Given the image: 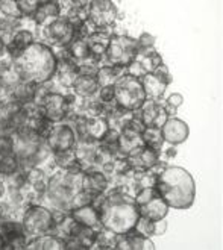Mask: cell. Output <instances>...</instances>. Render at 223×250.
<instances>
[{"label":"cell","mask_w":223,"mask_h":250,"mask_svg":"<svg viewBox=\"0 0 223 250\" xmlns=\"http://www.w3.org/2000/svg\"><path fill=\"white\" fill-rule=\"evenodd\" d=\"M0 249H3V240H2V235H0Z\"/></svg>","instance_id":"cell-46"},{"label":"cell","mask_w":223,"mask_h":250,"mask_svg":"<svg viewBox=\"0 0 223 250\" xmlns=\"http://www.w3.org/2000/svg\"><path fill=\"white\" fill-rule=\"evenodd\" d=\"M105 202L99 208L100 225L117 235H125L135 228L140 217L134 197L122 193L118 187H110Z\"/></svg>","instance_id":"cell-2"},{"label":"cell","mask_w":223,"mask_h":250,"mask_svg":"<svg viewBox=\"0 0 223 250\" xmlns=\"http://www.w3.org/2000/svg\"><path fill=\"white\" fill-rule=\"evenodd\" d=\"M37 105L41 106L44 117H46L50 123L64 122L70 112V104H68L67 94L59 93V91H49Z\"/></svg>","instance_id":"cell-11"},{"label":"cell","mask_w":223,"mask_h":250,"mask_svg":"<svg viewBox=\"0 0 223 250\" xmlns=\"http://www.w3.org/2000/svg\"><path fill=\"white\" fill-rule=\"evenodd\" d=\"M96 96L102 104H112V102H115L114 85L112 86H99V91Z\"/></svg>","instance_id":"cell-38"},{"label":"cell","mask_w":223,"mask_h":250,"mask_svg":"<svg viewBox=\"0 0 223 250\" xmlns=\"http://www.w3.org/2000/svg\"><path fill=\"white\" fill-rule=\"evenodd\" d=\"M111 35H112L111 29L110 31H105V29H96V31H93L90 34V37L87 38V46H88V50H90V55L96 61H99V65H100V61L107 55V49L110 46Z\"/></svg>","instance_id":"cell-15"},{"label":"cell","mask_w":223,"mask_h":250,"mask_svg":"<svg viewBox=\"0 0 223 250\" xmlns=\"http://www.w3.org/2000/svg\"><path fill=\"white\" fill-rule=\"evenodd\" d=\"M134 230L144 235V237H152L154 235V222L152 220H149L146 217H138L137 223H135V228H134Z\"/></svg>","instance_id":"cell-37"},{"label":"cell","mask_w":223,"mask_h":250,"mask_svg":"<svg viewBox=\"0 0 223 250\" xmlns=\"http://www.w3.org/2000/svg\"><path fill=\"white\" fill-rule=\"evenodd\" d=\"M114 91L117 106L126 111H138L146 102V93L143 90L141 81L128 73L118 78V81L114 83Z\"/></svg>","instance_id":"cell-5"},{"label":"cell","mask_w":223,"mask_h":250,"mask_svg":"<svg viewBox=\"0 0 223 250\" xmlns=\"http://www.w3.org/2000/svg\"><path fill=\"white\" fill-rule=\"evenodd\" d=\"M176 153H178L176 146H170L169 149L166 150V156H167V158H170V159H172V158H175V156H176Z\"/></svg>","instance_id":"cell-44"},{"label":"cell","mask_w":223,"mask_h":250,"mask_svg":"<svg viewBox=\"0 0 223 250\" xmlns=\"http://www.w3.org/2000/svg\"><path fill=\"white\" fill-rule=\"evenodd\" d=\"M67 49H68L71 60L76 64L91 58L90 50H88V46H87V40H74L71 41L70 46H67Z\"/></svg>","instance_id":"cell-28"},{"label":"cell","mask_w":223,"mask_h":250,"mask_svg":"<svg viewBox=\"0 0 223 250\" xmlns=\"http://www.w3.org/2000/svg\"><path fill=\"white\" fill-rule=\"evenodd\" d=\"M125 73L126 71L123 68L112 67V65H100L96 81H97L99 86H112L118 81V78L123 76Z\"/></svg>","instance_id":"cell-25"},{"label":"cell","mask_w":223,"mask_h":250,"mask_svg":"<svg viewBox=\"0 0 223 250\" xmlns=\"http://www.w3.org/2000/svg\"><path fill=\"white\" fill-rule=\"evenodd\" d=\"M0 9H2V12L9 19H14V20L23 19L22 12L19 9V5H17V0H0Z\"/></svg>","instance_id":"cell-32"},{"label":"cell","mask_w":223,"mask_h":250,"mask_svg":"<svg viewBox=\"0 0 223 250\" xmlns=\"http://www.w3.org/2000/svg\"><path fill=\"white\" fill-rule=\"evenodd\" d=\"M137 40V46H138V52L140 50H144V49H152L155 47V41L156 38L152 35V34H149V32H143Z\"/></svg>","instance_id":"cell-40"},{"label":"cell","mask_w":223,"mask_h":250,"mask_svg":"<svg viewBox=\"0 0 223 250\" xmlns=\"http://www.w3.org/2000/svg\"><path fill=\"white\" fill-rule=\"evenodd\" d=\"M5 182H6V187H8V188H12V189H23V188L27 185L26 171H23V170L19 168L14 174L8 176V178H5Z\"/></svg>","instance_id":"cell-33"},{"label":"cell","mask_w":223,"mask_h":250,"mask_svg":"<svg viewBox=\"0 0 223 250\" xmlns=\"http://www.w3.org/2000/svg\"><path fill=\"white\" fill-rule=\"evenodd\" d=\"M118 137H120V130L118 129H114V127H110L107 130V134L103 135V138L99 141L100 144L103 146H108V147H117V143H118Z\"/></svg>","instance_id":"cell-39"},{"label":"cell","mask_w":223,"mask_h":250,"mask_svg":"<svg viewBox=\"0 0 223 250\" xmlns=\"http://www.w3.org/2000/svg\"><path fill=\"white\" fill-rule=\"evenodd\" d=\"M118 152L123 158H126L129 153H132L134 150L143 147V140H141V132H137L131 127H122L120 130V137H118Z\"/></svg>","instance_id":"cell-17"},{"label":"cell","mask_w":223,"mask_h":250,"mask_svg":"<svg viewBox=\"0 0 223 250\" xmlns=\"http://www.w3.org/2000/svg\"><path fill=\"white\" fill-rule=\"evenodd\" d=\"M24 250H66V240L58 237L56 233H44L41 237L31 238Z\"/></svg>","instance_id":"cell-19"},{"label":"cell","mask_w":223,"mask_h":250,"mask_svg":"<svg viewBox=\"0 0 223 250\" xmlns=\"http://www.w3.org/2000/svg\"><path fill=\"white\" fill-rule=\"evenodd\" d=\"M140 120L144 127H161L169 119V115L164 109V100H151L146 99L143 106L138 109Z\"/></svg>","instance_id":"cell-12"},{"label":"cell","mask_w":223,"mask_h":250,"mask_svg":"<svg viewBox=\"0 0 223 250\" xmlns=\"http://www.w3.org/2000/svg\"><path fill=\"white\" fill-rule=\"evenodd\" d=\"M167 232V220L166 218H161L154 222V235L156 237H162Z\"/></svg>","instance_id":"cell-42"},{"label":"cell","mask_w":223,"mask_h":250,"mask_svg":"<svg viewBox=\"0 0 223 250\" xmlns=\"http://www.w3.org/2000/svg\"><path fill=\"white\" fill-rule=\"evenodd\" d=\"M141 140L143 146L149 147V149L154 150H162L164 147V138H162V132L161 127H144L141 132Z\"/></svg>","instance_id":"cell-26"},{"label":"cell","mask_w":223,"mask_h":250,"mask_svg":"<svg viewBox=\"0 0 223 250\" xmlns=\"http://www.w3.org/2000/svg\"><path fill=\"white\" fill-rule=\"evenodd\" d=\"M158 196V191L155 187H147V188H141L138 189L135 196H134V202H135L137 207H141V205L151 202L152 199H155Z\"/></svg>","instance_id":"cell-35"},{"label":"cell","mask_w":223,"mask_h":250,"mask_svg":"<svg viewBox=\"0 0 223 250\" xmlns=\"http://www.w3.org/2000/svg\"><path fill=\"white\" fill-rule=\"evenodd\" d=\"M16 153V138L12 134H0V158Z\"/></svg>","instance_id":"cell-31"},{"label":"cell","mask_w":223,"mask_h":250,"mask_svg":"<svg viewBox=\"0 0 223 250\" xmlns=\"http://www.w3.org/2000/svg\"><path fill=\"white\" fill-rule=\"evenodd\" d=\"M70 214L73 215V218L76 220L78 223H81V225H84L87 228H91L94 230H99L102 228L99 211L96 208H93L91 205H88V207H82V208H76V209H71Z\"/></svg>","instance_id":"cell-24"},{"label":"cell","mask_w":223,"mask_h":250,"mask_svg":"<svg viewBox=\"0 0 223 250\" xmlns=\"http://www.w3.org/2000/svg\"><path fill=\"white\" fill-rule=\"evenodd\" d=\"M8 55V49H6V44L3 42V40L0 38V56H6Z\"/></svg>","instance_id":"cell-45"},{"label":"cell","mask_w":223,"mask_h":250,"mask_svg":"<svg viewBox=\"0 0 223 250\" xmlns=\"http://www.w3.org/2000/svg\"><path fill=\"white\" fill-rule=\"evenodd\" d=\"M22 225L24 233L27 235V241L31 238H37L44 233L52 232L55 226L52 211L47 207H44V205L27 207L22 215Z\"/></svg>","instance_id":"cell-6"},{"label":"cell","mask_w":223,"mask_h":250,"mask_svg":"<svg viewBox=\"0 0 223 250\" xmlns=\"http://www.w3.org/2000/svg\"><path fill=\"white\" fill-rule=\"evenodd\" d=\"M161 132L164 143L170 146H178L187 141L190 135V127L184 120L176 119V117H169L167 122L161 126Z\"/></svg>","instance_id":"cell-13"},{"label":"cell","mask_w":223,"mask_h":250,"mask_svg":"<svg viewBox=\"0 0 223 250\" xmlns=\"http://www.w3.org/2000/svg\"><path fill=\"white\" fill-rule=\"evenodd\" d=\"M2 105H3V99L0 97V108H2Z\"/></svg>","instance_id":"cell-47"},{"label":"cell","mask_w":223,"mask_h":250,"mask_svg":"<svg viewBox=\"0 0 223 250\" xmlns=\"http://www.w3.org/2000/svg\"><path fill=\"white\" fill-rule=\"evenodd\" d=\"M99 68H100L99 61H96L94 58H88V60H85V61L78 64V75L96 78Z\"/></svg>","instance_id":"cell-30"},{"label":"cell","mask_w":223,"mask_h":250,"mask_svg":"<svg viewBox=\"0 0 223 250\" xmlns=\"http://www.w3.org/2000/svg\"><path fill=\"white\" fill-rule=\"evenodd\" d=\"M76 78H78V64L76 62H74V61L58 62L53 81L59 86L66 88V90H71V85H73V82Z\"/></svg>","instance_id":"cell-21"},{"label":"cell","mask_w":223,"mask_h":250,"mask_svg":"<svg viewBox=\"0 0 223 250\" xmlns=\"http://www.w3.org/2000/svg\"><path fill=\"white\" fill-rule=\"evenodd\" d=\"M56 65L58 61L53 49L41 41H37L32 46L24 49L12 61V67L17 71L20 81L34 82L37 85H43L52 81L56 71Z\"/></svg>","instance_id":"cell-3"},{"label":"cell","mask_w":223,"mask_h":250,"mask_svg":"<svg viewBox=\"0 0 223 250\" xmlns=\"http://www.w3.org/2000/svg\"><path fill=\"white\" fill-rule=\"evenodd\" d=\"M41 0H17L19 9L23 19H32L40 6Z\"/></svg>","instance_id":"cell-34"},{"label":"cell","mask_w":223,"mask_h":250,"mask_svg":"<svg viewBox=\"0 0 223 250\" xmlns=\"http://www.w3.org/2000/svg\"><path fill=\"white\" fill-rule=\"evenodd\" d=\"M74 40V29L66 17H58L40 27V40L52 49H63Z\"/></svg>","instance_id":"cell-7"},{"label":"cell","mask_w":223,"mask_h":250,"mask_svg":"<svg viewBox=\"0 0 223 250\" xmlns=\"http://www.w3.org/2000/svg\"><path fill=\"white\" fill-rule=\"evenodd\" d=\"M118 19V9L112 0H91L88 11V23L94 29H110Z\"/></svg>","instance_id":"cell-8"},{"label":"cell","mask_w":223,"mask_h":250,"mask_svg":"<svg viewBox=\"0 0 223 250\" xmlns=\"http://www.w3.org/2000/svg\"><path fill=\"white\" fill-rule=\"evenodd\" d=\"M166 104H167L169 106L178 109L179 106H182V104H184V96L179 94V93H172V94L166 99Z\"/></svg>","instance_id":"cell-41"},{"label":"cell","mask_w":223,"mask_h":250,"mask_svg":"<svg viewBox=\"0 0 223 250\" xmlns=\"http://www.w3.org/2000/svg\"><path fill=\"white\" fill-rule=\"evenodd\" d=\"M138 55L137 40L129 35L112 34L110 40V46L107 49L105 58L100 61V65H112L126 70V67L134 62Z\"/></svg>","instance_id":"cell-4"},{"label":"cell","mask_w":223,"mask_h":250,"mask_svg":"<svg viewBox=\"0 0 223 250\" xmlns=\"http://www.w3.org/2000/svg\"><path fill=\"white\" fill-rule=\"evenodd\" d=\"M155 188L170 209H190L196 200L195 178L190 171L178 166H167L164 171L158 174Z\"/></svg>","instance_id":"cell-1"},{"label":"cell","mask_w":223,"mask_h":250,"mask_svg":"<svg viewBox=\"0 0 223 250\" xmlns=\"http://www.w3.org/2000/svg\"><path fill=\"white\" fill-rule=\"evenodd\" d=\"M6 191H8V187H6L5 179H0V199H5Z\"/></svg>","instance_id":"cell-43"},{"label":"cell","mask_w":223,"mask_h":250,"mask_svg":"<svg viewBox=\"0 0 223 250\" xmlns=\"http://www.w3.org/2000/svg\"><path fill=\"white\" fill-rule=\"evenodd\" d=\"M19 168H20V161L16 156V153L0 158V174H2L3 178H8V176L14 174Z\"/></svg>","instance_id":"cell-29"},{"label":"cell","mask_w":223,"mask_h":250,"mask_svg":"<svg viewBox=\"0 0 223 250\" xmlns=\"http://www.w3.org/2000/svg\"><path fill=\"white\" fill-rule=\"evenodd\" d=\"M118 250H154L155 243L151 237H144V235L131 230L125 235H118L117 246Z\"/></svg>","instance_id":"cell-16"},{"label":"cell","mask_w":223,"mask_h":250,"mask_svg":"<svg viewBox=\"0 0 223 250\" xmlns=\"http://www.w3.org/2000/svg\"><path fill=\"white\" fill-rule=\"evenodd\" d=\"M117 238L118 235L105 229L100 228L96 232V240H94V246L93 249H99V250H114L117 246Z\"/></svg>","instance_id":"cell-27"},{"label":"cell","mask_w":223,"mask_h":250,"mask_svg":"<svg viewBox=\"0 0 223 250\" xmlns=\"http://www.w3.org/2000/svg\"><path fill=\"white\" fill-rule=\"evenodd\" d=\"M110 188V178L100 168H90L85 170L82 176V189L88 191L91 194H102L107 193Z\"/></svg>","instance_id":"cell-14"},{"label":"cell","mask_w":223,"mask_h":250,"mask_svg":"<svg viewBox=\"0 0 223 250\" xmlns=\"http://www.w3.org/2000/svg\"><path fill=\"white\" fill-rule=\"evenodd\" d=\"M138 208V214L141 217H146L149 220H152V222H156V220H161V218H166L170 208L169 205L162 200L159 196H156L155 199H152L151 202H147L141 207H137Z\"/></svg>","instance_id":"cell-22"},{"label":"cell","mask_w":223,"mask_h":250,"mask_svg":"<svg viewBox=\"0 0 223 250\" xmlns=\"http://www.w3.org/2000/svg\"><path fill=\"white\" fill-rule=\"evenodd\" d=\"M37 90L38 85L34 82H26V81H20L12 90L8 93L9 100L17 102V104L26 106L29 104H35V97H37Z\"/></svg>","instance_id":"cell-18"},{"label":"cell","mask_w":223,"mask_h":250,"mask_svg":"<svg viewBox=\"0 0 223 250\" xmlns=\"http://www.w3.org/2000/svg\"><path fill=\"white\" fill-rule=\"evenodd\" d=\"M44 141H46L52 153H59V152L73 150L78 138L76 134H74L73 126L67 120H64L59 123H53L49 135L44 138Z\"/></svg>","instance_id":"cell-9"},{"label":"cell","mask_w":223,"mask_h":250,"mask_svg":"<svg viewBox=\"0 0 223 250\" xmlns=\"http://www.w3.org/2000/svg\"><path fill=\"white\" fill-rule=\"evenodd\" d=\"M94 196L96 194L88 193V191H85V189H79L78 193L73 196V199H71V209H76V208H82V207H88V205H91Z\"/></svg>","instance_id":"cell-36"},{"label":"cell","mask_w":223,"mask_h":250,"mask_svg":"<svg viewBox=\"0 0 223 250\" xmlns=\"http://www.w3.org/2000/svg\"><path fill=\"white\" fill-rule=\"evenodd\" d=\"M140 81L146 93V99L159 100L164 97L167 86L173 82V78L170 75L169 67L166 64H161L154 73H149V75L143 76Z\"/></svg>","instance_id":"cell-10"},{"label":"cell","mask_w":223,"mask_h":250,"mask_svg":"<svg viewBox=\"0 0 223 250\" xmlns=\"http://www.w3.org/2000/svg\"><path fill=\"white\" fill-rule=\"evenodd\" d=\"M58 17H61V6H59L58 0H44V2H40V6L32 20L37 24V27H41L43 24H46Z\"/></svg>","instance_id":"cell-20"},{"label":"cell","mask_w":223,"mask_h":250,"mask_svg":"<svg viewBox=\"0 0 223 250\" xmlns=\"http://www.w3.org/2000/svg\"><path fill=\"white\" fill-rule=\"evenodd\" d=\"M74 96L82 97V99H91L97 94L99 91V83L96 81V78H90V76H82L78 75V78L74 79L71 90H70Z\"/></svg>","instance_id":"cell-23"}]
</instances>
